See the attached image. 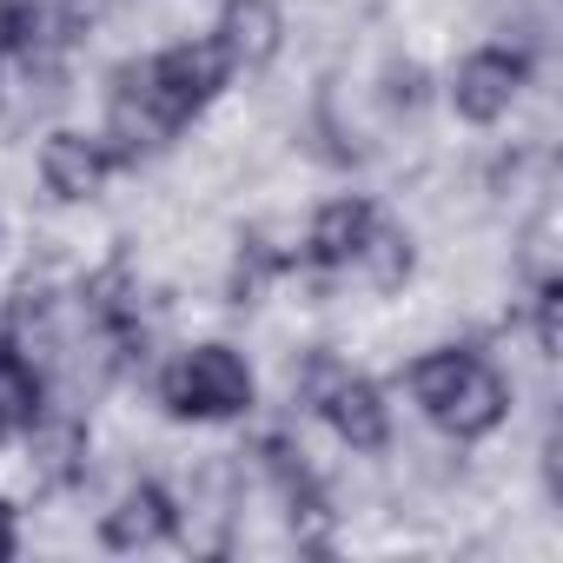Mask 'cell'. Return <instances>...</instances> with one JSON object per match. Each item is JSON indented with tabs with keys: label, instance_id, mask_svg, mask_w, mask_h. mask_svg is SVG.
Returning <instances> with one entry per match:
<instances>
[{
	"label": "cell",
	"instance_id": "9c48e42d",
	"mask_svg": "<svg viewBox=\"0 0 563 563\" xmlns=\"http://www.w3.org/2000/svg\"><path fill=\"white\" fill-rule=\"evenodd\" d=\"M358 286L372 292V299H391V292H405L411 278H418V232L405 225V219H372V232H365V245L352 252V265H345Z\"/></svg>",
	"mask_w": 563,
	"mask_h": 563
},
{
	"label": "cell",
	"instance_id": "6da1fadb",
	"mask_svg": "<svg viewBox=\"0 0 563 563\" xmlns=\"http://www.w3.org/2000/svg\"><path fill=\"white\" fill-rule=\"evenodd\" d=\"M258 398V372L239 345L225 339H192L179 345L166 365H159V405L173 418H192V424H225V418H245Z\"/></svg>",
	"mask_w": 563,
	"mask_h": 563
},
{
	"label": "cell",
	"instance_id": "277c9868",
	"mask_svg": "<svg viewBox=\"0 0 563 563\" xmlns=\"http://www.w3.org/2000/svg\"><path fill=\"white\" fill-rule=\"evenodd\" d=\"M517 411V391H510V378L471 345L464 352V365H457V378H451V391L424 411L444 438H457V444H477V438H490V431H504V418Z\"/></svg>",
	"mask_w": 563,
	"mask_h": 563
},
{
	"label": "cell",
	"instance_id": "3957f363",
	"mask_svg": "<svg viewBox=\"0 0 563 563\" xmlns=\"http://www.w3.org/2000/svg\"><path fill=\"white\" fill-rule=\"evenodd\" d=\"M530 93V54L517 47H471L451 80H444V100L464 126H504Z\"/></svg>",
	"mask_w": 563,
	"mask_h": 563
},
{
	"label": "cell",
	"instance_id": "52a82bcc",
	"mask_svg": "<svg viewBox=\"0 0 563 563\" xmlns=\"http://www.w3.org/2000/svg\"><path fill=\"white\" fill-rule=\"evenodd\" d=\"M325 431L339 438V451H352V457H378V451H391V438H398V424H391V405H385V391L365 378V372H352L332 398H325Z\"/></svg>",
	"mask_w": 563,
	"mask_h": 563
},
{
	"label": "cell",
	"instance_id": "4fadbf2b",
	"mask_svg": "<svg viewBox=\"0 0 563 563\" xmlns=\"http://www.w3.org/2000/svg\"><path fill=\"white\" fill-rule=\"evenodd\" d=\"M0 358H14V339H8V325H0Z\"/></svg>",
	"mask_w": 563,
	"mask_h": 563
},
{
	"label": "cell",
	"instance_id": "8fae6325",
	"mask_svg": "<svg viewBox=\"0 0 563 563\" xmlns=\"http://www.w3.org/2000/svg\"><path fill=\"white\" fill-rule=\"evenodd\" d=\"M47 405V372L27 365L21 352L14 358H0V438H21Z\"/></svg>",
	"mask_w": 563,
	"mask_h": 563
},
{
	"label": "cell",
	"instance_id": "5b68a950",
	"mask_svg": "<svg viewBox=\"0 0 563 563\" xmlns=\"http://www.w3.org/2000/svg\"><path fill=\"white\" fill-rule=\"evenodd\" d=\"M34 173L47 186L54 206H100L107 199V179L120 173L113 146L100 133H80V126H47L41 153H34Z\"/></svg>",
	"mask_w": 563,
	"mask_h": 563
},
{
	"label": "cell",
	"instance_id": "ba28073f",
	"mask_svg": "<svg viewBox=\"0 0 563 563\" xmlns=\"http://www.w3.org/2000/svg\"><path fill=\"white\" fill-rule=\"evenodd\" d=\"M166 537H173V490L153 477H126L100 510V543L107 550H153Z\"/></svg>",
	"mask_w": 563,
	"mask_h": 563
},
{
	"label": "cell",
	"instance_id": "30bf717a",
	"mask_svg": "<svg viewBox=\"0 0 563 563\" xmlns=\"http://www.w3.org/2000/svg\"><path fill=\"white\" fill-rule=\"evenodd\" d=\"M372 219H378V206H372L365 192H332V199H319V206H312V219H306V258H312V265L345 272V265H352V252L365 245Z\"/></svg>",
	"mask_w": 563,
	"mask_h": 563
},
{
	"label": "cell",
	"instance_id": "8992f818",
	"mask_svg": "<svg viewBox=\"0 0 563 563\" xmlns=\"http://www.w3.org/2000/svg\"><path fill=\"white\" fill-rule=\"evenodd\" d=\"M212 41H219L232 74H272L286 41H292V21L278 0H225L219 21H212Z\"/></svg>",
	"mask_w": 563,
	"mask_h": 563
},
{
	"label": "cell",
	"instance_id": "7c38bea8",
	"mask_svg": "<svg viewBox=\"0 0 563 563\" xmlns=\"http://www.w3.org/2000/svg\"><path fill=\"white\" fill-rule=\"evenodd\" d=\"M14 550H21V530H14V504L0 497V563H8Z\"/></svg>",
	"mask_w": 563,
	"mask_h": 563
},
{
	"label": "cell",
	"instance_id": "7a4b0ae2",
	"mask_svg": "<svg viewBox=\"0 0 563 563\" xmlns=\"http://www.w3.org/2000/svg\"><path fill=\"white\" fill-rule=\"evenodd\" d=\"M120 67H126V80H133L173 126H192L199 113H212L219 93H225V80H232V67H225V54H219L212 34H186V41L159 47L153 60H120Z\"/></svg>",
	"mask_w": 563,
	"mask_h": 563
}]
</instances>
